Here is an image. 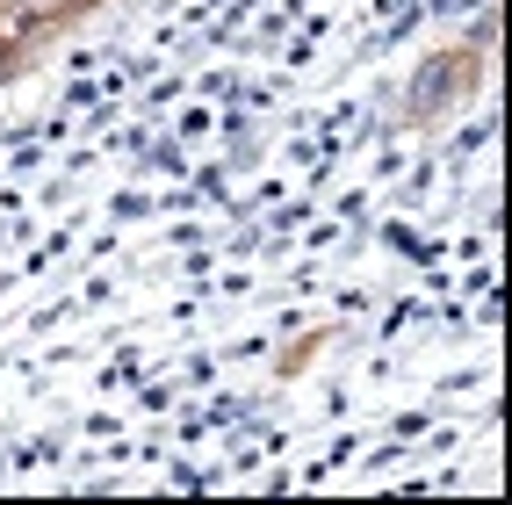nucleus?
<instances>
[{
	"label": "nucleus",
	"instance_id": "nucleus-2",
	"mask_svg": "<svg viewBox=\"0 0 512 505\" xmlns=\"http://www.w3.org/2000/svg\"><path fill=\"white\" fill-rule=\"evenodd\" d=\"M15 8H29V15H65L73 0H15Z\"/></svg>",
	"mask_w": 512,
	"mask_h": 505
},
{
	"label": "nucleus",
	"instance_id": "nucleus-1",
	"mask_svg": "<svg viewBox=\"0 0 512 505\" xmlns=\"http://www.w3.org/2000/svg\"><path fill=\"white\" fill-rule=\"evenodd\" d=\"M462 87H469V58H462V51H440V58H426V73H419V87H412V109L433 116L440 101H455Z\"/></svg>",
	"mask_w": 512,
	"mask_h": 505
}]
</instances>
